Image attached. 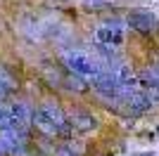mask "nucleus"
<instances>
[{
    "label": "nucleus",
    "mask_w": 159,
    "mask_h": 156,
    "mask_svg": "<svg viewBox=\"0 0 159 156\" xmlns=\"http://www.w3.org/2000/svg\"><path fill=\"white\" fill-rule=\"evenodd\" d=\"M157 132H159V128H157Z\"/></svg>",
    "instance_id": "7ed1b4c3"
},
{
    "label": "nucleus",
    "mask_w": 159,
    "mask_h": 156,
    "mask_svg": "<svg viewBox=\"0 0 159 156\" xmlns=\"http://www.w3.org/2000/svg\"><path fill=\"white\" fill-rule=\"evenodd\" d=\"M131 24L135 26V28H143V31H150L154 26L152 17L150 14H131Z\"/></svg>",
    "instance_id": "f03ea898"
},
{
    "label": "nucleus",
    "mask_w": 159,
    "mask_h": 156,
    "mask_svg": "<svg viewBox=\"0 0 159 156\" xmlns=\"http://www.w3.org/2000/svg\"><path fill=\"white\" fill-rule=\"evenodd\" d=\"M95 40H98L100 45H107V47H119L124 43V31H121V26H102L98 28L95 33Z\"/></svg>",
    "instance_id": "f257e3e1"
}]
</instances>
